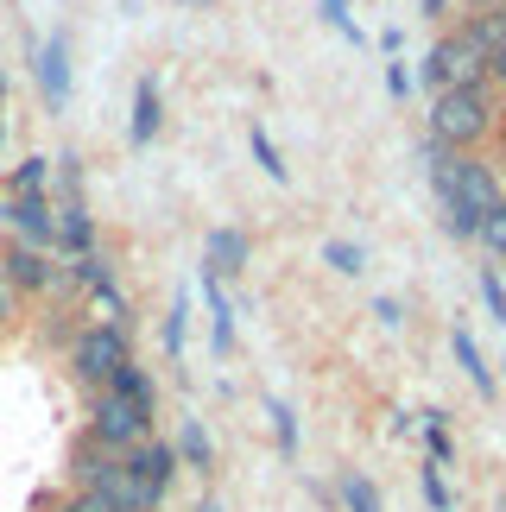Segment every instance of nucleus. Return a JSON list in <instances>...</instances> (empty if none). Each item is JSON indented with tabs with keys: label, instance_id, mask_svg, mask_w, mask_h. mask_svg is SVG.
I'll use <instances>...</instances> for the list:
<instances>
[{
	"label": "nucleus",
	"instance_id": "nucleus-35",
	"mask_svg": "<svg viewBox=\"0 0 506 512\" xmlns=\"http://www.w3.org/2000/svg\"><path fill=\"white\" fill-rule=\"evenodd\" d=\"M418 7H424V13L437 19V13H450V0H418Z\"/></svg>",
	"mask_w": 506,
	"mask_h": 512
},
{
	"label": "nucleus",
	"instance_id": "nucleus-28",
	"mask_svg": "<svg viewBox=\"0 0 506 512\" xmlns=\"http://www.w3.org/2000/svg\"><path fill=\"white\" fill-rule=\"evenodd\" d=\"M323 19H329L342 38H355V45H361V26H355V13H348V0H323Z\"/></svg>",
	"mask_w": 506,
	"mask_h": 512
},
{
	"label": "nucleus",
	"instance_id": "nucleus-5",
	"mask_svg": "<svg viewBox=\"0 0 506 512\" xmlns=\"http://www.w3.org/2000/svg\"><path fill=\"white\" fill-rule=\"evenodd\" d=\"M83 437H89L95 449H108V456H127V449H140V443L152 437V424H146L133 405H121L114 392H95V411H89Z\"/></svg>",
	"mask_w": 506,
	"mask_h": 512
},
{
	"label": "nucleus",
	"instance_id": "nucleus-32",
	"mask_svg": "<svg viewBox=\"0 0 506 512\" xmlns=\"http://www.w3.org/2000/svg\"><path fill=\"white\" fill-rule=\"evenodd\" d=\"M64 512H108V500H102V494H76Z\"/></svg>",
	"mask_w": 506,
	"mask_h": 512
},
{
	"label": "nucleus",
	"instance_id": "nucleus-21",
	"mask_svg": "<svg viewBox=\"0 0 506 512\" xmlns=\"http://www.w3.org/2000/svg\"><path fill=\"white\" fill-rule=\"evenodd\" d=\"M51 184V159H38V152H26L13 171H7V196H26V190H45Z\"/></svg>",
	"mask_w": 506,
	"mask_h": 512
},
{
	"label": "nucleus",
	"instance_id": "nucleus-12",
	"mask_svg": "<svg viewBox=\"0 0 506 512\" xmlns=\"http://www.w3.org/2000/svg\"><path fill=\"white\" fill-rule=\"evenodd\" d=\"M165 127V102H159V76H140L133 83V121H127V140L133 146H152Z\"/></svg>",
	"mask_w": 506,
	"mask_h": 512
},
{
	"label": "nucleus",
	"instance_id": "nucleus-30",
	"mask_svg": "<svg viewBox=\"0 0 506 512\" xmlns=\"http://www.w3.org/2000/svg\"><path fill=\"white\" fill-rule=\"evenodd\" d=\"M13 310H19V291H13L7 279H0V329H7V323H13Z\"/></svg>",
	"mask_w": 506,
	"mask_h": 512
},
{
	"label": "nucleus",
	"instance_id": "nucleus-13",
	"mask_svg": "<svg viewBox=\"0 0 506 512\" xmlns=\"http://www.w3.org/2000/svg\"><path fill=\"white\" fill-rule=\"evenodd\" d=\"M102 392H114V399H121V405H133V411H140L146 424L159 418V386H152V373H146L140 361H127V367L114 373V380H108Z\"/></svg>",
	"mask_w": 506,
	"mask_h": 512
},
{
	"label": "nucleus",
	"instance_id": "nucleus-3",
	"mask_svg": "<svg viewBox=\"0 0 506 512\" xmlns=\"http://www.w3.org/2000/svg\"><path fill=\"white\" fill-rule=\"evenodd\" d=\"M127 361H133V348H127V329L121 323H89V329H76V336H70V373L89 392H102Z\"/></svg>",
	"mask_w": 506,
	"mask_h": 512
},
{
	"label": "nucleus",
	"instance_id": "nucleus-17",
	"mask_svg": "<svg viewBox=\"0 0 506 512\" xmlns=\"http://www.w3.org/2000/svg\"><path fill=\"white\" fill-rule=\"evenodd\" d=\"M203 298H209V323H216L209 348H216V361H228V348H235V304L222 298V279H209V272H203Z\"/></svg>",
	"mask_w": 506,
	"mask_h": 512
},
{
	"label": "nucleus",
	"instance_id": "nucleus-20",
	"mask_svg": "<svg viewBox=\"0 0 506 512\" xmlns=\"http://www.w3.org/2000/svg\"><path fill=\"white\" fill-rule=\"evenodd\" d=\"M424 449H431V462L437 468H450V456H456V437H450V411H424Z\"/></svg>",
	"mask_w": 506,
	"mask_h": 512
},
{
	"label": "nucleus",
	"instance_id": "nucleus-1",
	"mask_svg": "<svg viewBox=\"0 0 506 512\" xmlns=\"http://www.w3.org/2000/svg\"><path fill=\"white\" fill-rule=\"evenodd\" d=\"M431 190H437V209H443V228L456 241H475V228L506 203V184L488 159L475 152H437L431 146Z\"/></svg>",
	"mask_w": 506,
	"mask_h": 512
},
{
	"label": "nucleus",
	"instance_id": "nucleus-7",
	"mask_svg": "<svg viewBox=\"0 0 506 512\" xmlns=\"http://www.w3.org/2000/svg\"><path fill=\"white\" fill-rule=\"evenodd\" d=\"M64 279L83 291V298L102 310V323H121L127 317V304H121V285H114V272H108V260L102 253H83V260H70L64 266Z\"/></svg>",
	"mask_w": 506,
	"mask_h": 512
},
{
	"label": "nucleus",
	"instance_id": "nucleus-27",
	"mask_svg": "<svg viewBox=\"0 0 506 512\" xmlns=\"http://www.w3.org/2000/svg\"><path fill=\"white\" fill-rule=\"evenodd\" d=\"M323 266H336V272H348V279H355V272L367 266V253H361L355 241H329V247H323Z\"/></svg>",
	"mask_w": 506,
	"mask_h": 512
},
{
	"label": "nucleus",
	"instance_id": "nucleus-9",
	"mask_svg": "<svg viewBox=\"0 0 506 512\" xmlns=\"http://www.w3.org/2000/svg\"><path fill=\"white\" fill-rule=\"evenodd\" d=\"M32 76H38V95H45V108L64 114V108H70V38H64V32H51L45 45L32 51Z\"/></svg>",
	"mask_w": 506,
	"mask_h": 512
},
{
	"label": "nucleus",
	"instance_id": "nucleus-31",
	"mask_svg": "<svg viewBox=\"0 0 506 512\" xmlns=\"http://www.w3.org/2000/svg\"><path fill=\"white\" fill-rule=\"evenodd\" d=\"M481 70H488V83H500V89H506V45H500V51H488V64H481Z\"/></svg>",
	"mask_w": 506,
	"mask_h": 512
},
{
	"label": "nucleus",
	"instance_id": "nucleus-2",
	"mask_svg": "<svg viewBox=\"0 0 506 512\" xmlns=\"http://www.w3.org/2000/svg\"><path fill=\"white\" fill-rule=\"evenodd\" d=\"M488 127H494L488 83H462V89L431 95V146L437 152H469L475 140H488Z\"/></svg>",
	"mask_w": 506,
	"mask_h": 512
},
{
	"label": "nucleus",
	"instance_id": "nucleus-16",
	"mask_svg": "<svg viewBox=\"0 0 506 512\" xmlns=\"http://www.w3.org/2000/svg\"><path fill=\"white\" fill-rule=\"evenodd\" d=\"M178 462L190 468V475H216V443H209V430H203V418H184V430H178Z\"/></svg>",
	"mask_w": 506,
	"mask_h": 512
},
{
	"label": "nucleus",
	"instance_id": "nucleus-18",
	"mask_svg": "<svg viewBox=\"0 0 506 512\" xmlns=\"http://www.w3.org/2000/svg\"><path fill=\"white\" fill-rule=\"evenodd\" d=\"M336 500L348 506V512H380V487L361 475V468H342L336 475Z\"/></svg>",
	"mask_w": 506,
	"mask_h": 512
},
{
	"label": "nucleus",
	"instance_id": "nucleus-24",
	"mask_svg": "<svg viewBox=\"0 0 506 512\" xmlns=\"http://www.w3.org/2000/svg\"><path fill=\"white\" fill-rule=\"evenodd\" d=\"M418 487H424V506H431V512H456V494H450V481H443V468H437V462H424Z\"/></svg>",
	"mask_w": 506,
	"mask_h": 512
},
{
	"label": "nucleus",
	"instance_id": "nucleus-15",
	"mask_svg": "<svg viewBox=\"0 0 506 512\" xmlns=\"http://www.w3.org/2000/svg\"><path fill=\"white\" fill-rule=\"evenodd\" d=\"M450 354L462 361V373H469V386L481 392V399H494V392H500V373L488 367V354L475 348V336H469V329H450Z\"/></svg>",
	"mask_w": 506,
	"mask_h": 512
},
{
	"label": "nucleus",
	"instance_id": "nucleus-33",
	"mask_svg": "<svg viewBox=\"0 0 506 512\" xmlns=\"http://www.w3.org/2000/svg\"><path fill=\"white\" fill-rule=\"evenodd\" d=\"M386 89H393V95H405V89H412V76H405L399 64H386Z\"/></svg>",
	"mask_w": 506,
	"mask_h": 512
},
{
	"label": "nucleus",
	"instance_id": "nucleus-4",
	"mask_svg": "<svg viewBox=\"0 0 506 512\" xmlns=\"http://www.w3.org/2000/svg\"><path fill=\"white\" fill-rule=\"evenodd\" d=\"M481 45L469 32H443L437 45H431V57H424V70H418V83L431 89V95H443V89H462V83H481Z\"/></svg>",
	"mask_w": 506,
	"mask_h": 512
},
{
	"label": "nucleus",
	"instance_id": "nucleus-6",
	"mask_svg": "<svg viewBox=\"0 0 506 512\" xmlns=\"http://www.w3.org/2000/svg\"><path fill=\"white\" fill-rule=\"evenodd\" d=\"M127 481L146 494V506H159L171 494V481H178V449L159 443V437H146L140 449H127Z\"/></svg>",
	"mask_w": 506,
	"mask_h": 512
},
{
	"label": "nucleus",
	"instance_id": "nucleus-19",
	"mask_svg": "<svg viewBox=\"0 0 506 512\" xmlns=\"http://www.w3.org/2000/svg\"><path fill=\"white\" fill-rule=\"evenodd\" d=\"M266 418H272V443H279L285 462H298V411L285 399H266Z\"/></svg>",
	"mask_w": 506,
	"mask_h": 512
},
{
	"label": "nucleus",
	"instance_id": "nucleus-38",
	"mask_svg": "<svg viewBox=\"0 0 506 512\" xmlns=\"http://www.w3.org/2000/svg\"><path fill=\"white\" fill-rule=\"evenodd\" d=\"M0 102H7V76H0Z\"/></svg>",
	"mask_w": 506,
	"mask_h": 512
},
{
	"label": "nucleus",
	"instance_id": "nucleus-34",
	"mask_svg": "<svg viewBox=\"0 0 506 512\" xmlns=\"http://www.w3.org/2000/svg\"><path fill=\"white\" fill-rule=\"evenodd\" d=\"M190 512H228V506H222L216 494H203V500H197V506H190Z\"/></svg>",
	"mask_w": 506,
	"mask_h": 512
},
{
	"label": "nucleus",
	"instance_id": "nucleus-14",
	"mask_svg": "<svg viewBox=\"0 0 506 512\" xmlns=\"http://www.w3.org/2000/svg\"><path fill=\"white\" fill-rule=\"evenodd\" d=\"M247 253H253V241H247L241 228H216L203 241V272H209V279H228V272L247 266Z\"/></svg>",
	"mask_w": 506,
	"mask_h": 512
},
{
	"label": "nucleus",
	"instance_id": "nucleus-11",
	"mask_svg": "<svg viewBox=\"0 0 506 512\" xmlns=\"http://www.w3.org/2000/svg\"><path fill=\"white\" fill-rule=\"evenodd\" d=\"M57 247H64L70 260L95 253V215L83 209V190H70L64 203H57Z\"/></svg>",
	"mask_w": 506,
	"mask_h": 512
},
{
	"label": "nucleus",
	"instance_id": "nucleus-36",
	"mask_svg": "<svg viewBox=\"0 0 506 512\" xmlns=\"http://www.w3.org/2000/svg\"><path fill=\"white\" fill-rule=\"evenodd\" d=\"M0 108H7V102H0ZM0 146H7V114H0Z\"/></svg>",
	"mask_w": 506,
	"mask_h": 512
},
{
	"label": "nucleus",
	"instance_id": "nucleus-25",
	"mask_svg": "<svg viewBox=\"0 0 506 512\" xmlns=\"http://www.w3.org/2000/svg\"><path fill=\"white\" fill-rule=\"evenodd\" d=\"M481 304H488V317L506 329V279H500V266H481Z\"/></svg>",
	"mask_w": 506,
	"mask_h": 512
},
{
	"label": "nucleus",
	"instance_id": "nucleus-37",
	"mask_svg": "<svg viewBox=\"0 0 506 512\" xmlns=\"http://www.w3.org/2000/svg\"><path fill=\"white\" fill-rule=\"evenodd\" d=\"M184 7H216V0H184Z\"/></svg>",
	"mask_w": 506,
	"mask_h": 512
},
{
	"label": "nucleus",
	"instance_id": "nucleus-8",
	"mask_svg": "<svg viewBox=\"0 0 506 512\" xmlns=\"http://www.w3.org/2000/svg\"><path fill=\"white\" fill-rule=\"evenodd\" d=\"M7 228H13L26 247H45V253H57V209H51V196H45V190L7 196Z\"/></svg>",
	"mask_w": 506,
	"mask_h": 512
},
{
	"label": "nucleus",
	"instance_id": "nucleus-23",
	"mask_svg": "<svg viewBox=\"0 0 506 512\" xmlns=\"http://www.w3.org/2000/svg\"><path fill=\"white\" fill-rule=\"evenodd\" d=\"M184 329H190V291L171 298V317H165V361H184Z\"/></svg>",
	"mask_w": 506,
	"mask_h": 512
},
{
	"label": "nucleus",
	"instance_id": "nucleus-22",
	"mask_svg": "<svg viewBox=\"0 0 506 512\" xmlns=\"http://www.w3.org/2000/svg\"><path fill=\"white\" fill-rule=\"evenodd\" d=\"M247 152L260 159V171L272 177V184H285V177H291V165L279 159V146H272V133H266V127H253V133H247Z\"/></svg>",
	"mask_w": 506,
	"mask_h": 512
},
{
	"label": "nucleus",
	"instance_id": "nucleus-10",
	"mask_svg": "<svg viewBox=\"0 0 506 512\" xmlns=\"http://www.w3.org/2000/svg\"><path fill=\"white\" fill-rule=\"evenodd\" d=\"M0 279H7L13 291H51L57 279H64V266H57L45 247H26V241H13L7 253H0Z\"/></svg>",
	"mask_w": 506,
	"mask_h": 512
},
{
	"label": "nucleus",
	"instance_id": "nucleus-26",
	"mask_svg": "<svg viewBox=\"0 0 506 512\" xmlns=\"http://www.w3.org/2000/svg\"><path fill=\"white\" fill-rule=\"evenodd\" d=\"M475 241H481V247H488V260H506V203H500V209L488 215V222H481V228H475Z\"/></svg>",
	"mask_w": 506,
	"mask_h": 512
},
{
	"label": "nucleus",
	"instance_id": "nucleus-29",
	"mask_svg": "<svg viewBox=\"0 0 506 512\" xmlns=\"http://www.w3.org/2000/svg\"><path fill=\"white\" fill-rule=\"evenodd\" d=\"M374 317H380L386 329H399V323H405V304H399V298H374Z\"/></svg>",
	"mask_w": 506,
	"mask_h": 512
}]
</instances>
